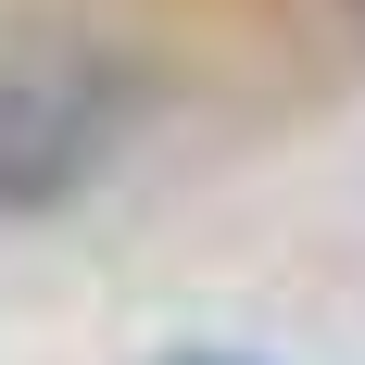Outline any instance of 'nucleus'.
<instances>
[{
  "label": "nucleus",
  "instance_id": "obj_1",
  "mask_svg": "<svg viewBox=\"0 0 365 365\" xmlns=\"http://www.w3.org/2000/svg\"><path fill=\"white\" fill-rule=\"evenodd\" d=\"M126 88L88 63H0V215H51L113 164Z\"/></svg>",
  "mask_w": 365,
  "mask_h": 365
},
{
  "label": "nucleus",
  "instance_id": "obj_2",
  "mask_svg": "<svg viewBox=\"0 0 365 365\" xmlns=\"http://www.w3.org/2000/svg\"><path fill=\"white\" fill-rule=\"evenodd\" d=\"M151 365H252V353H151Z\"/></svg>",
  "mask_w": 365,
  "mask_h": 365
},
{
  "label": "nucleus",
  "instance_id": "obj_3",
  "mask_svg": "<svg viewBox=\"0 0 365 365\" xmlns=\"http://www.w3.org/2000/svg\"><path fill=\"white\" fill-rule=\"evenodd\" d=\"M353 26H365V0H353Z\"/></svg>",
  "mask_w": 365,
  "mask_h": 365
}]
</instances>
